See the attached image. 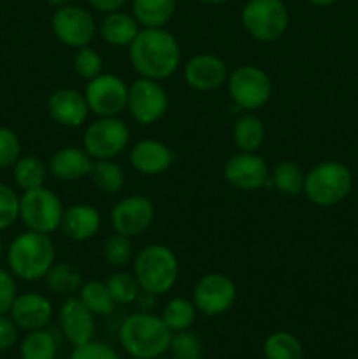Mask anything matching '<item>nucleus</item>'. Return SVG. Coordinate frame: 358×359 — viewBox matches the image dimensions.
<instances>
[{
    "mask_svg": "<svg viewBox=\"0 0 358 359\" xmlns=\"http://www.w3.org/2000/svg\"><path fill=\"white\" fill-rule=\"evenodd\" d=\"M128 58L139 77L165 81L178 72L181 46L165 28H140L128 48Z\"/></svg>",
    "mask_w": 358,
    "mask_h": 359,
    "instance_id": "nucleus-1",
    "label": "nucleus"
},
{
    "mask_svg": "<svg viewBox=\"0 0 358 359\" xmlns=\"http://www.w3.org/2000/svg\"><path fill=\"white\" fill-rule=\"evenodd\" d=\"M56 259V249L51 237L37 231H23L11 242L7 263L14 277L25 283L44 279Z\"/></svg>",
    "mask_w": 358,
    "mask_h": 359,
    "instance_id": "nucleus-2",
    "label": "nucleus"
},
{
    "mask_svg": "<svg viewBox=\"0 0 358 359\" xmlns=\"http://www.w3.org/2000/svg\"><path fill=\"white\" fill-rule=\"evenodd\" d=\"M132 272L144 293L161 297L179 279V259L165 244H147L135 252Z\"/></svg>",
    "mask_w": 358,
    "mask_h": 359,
    "instance_id": "nucleus-3",
    "label": "nucleus"
},
{
    "mask_svg": "<svg viewBox=\"0 0 358 359\" xmlns=\"http://www.w3.org/2000/svg\"><path fill=\"white\" fill-rule=\"evenodd\" d=\"M172 332L164 319L151 312L128 316L119 328L123 349L135 359H157L171 346Z\"/></svg>",
    "mask_w": 358,
    "mask_h": 359,
    "instance_id": "nucleus-4",
    "label": "nucleus"
},
{
    "mask_svg": "<svg viewBox=\"0 0 358 359\" xmlns=\"http://www.w3.org/2000/svg\"><path fill=\"white\" fill-rule=\"evenodd\" d=\"M353 188V174L340 161H321L305 174V198L316 207H333L347 198Z\"/></svg>",
    "mask_w": 358,
    "mask_h": 359,
    "instance_id": "nucleus-5",
    "label": "nucleus"
},
{
    "mask_svg": "<svg viewBox=\"0 0 358 359\" xmlns=\"http://www.w3.org/2000/svg\"><path fill=\"white\" fill-rule=\"evenodd\" d=\"M241 23L249 37L270 44L286 34L290 14L283 0H248L241 11Z\"/></svg>",
    "mask_w": 358,
    "mask_h": 359,
    "instance_id": "nucleus-6",
    "label": "nucleus"
},
{
    "mask_svg": "<svg viewBox=\"0 0 358 359\" xmlns=\"http://www.w3.org/2000/svg\"><path fill=\"white\" fill-rule=\"evenodd\" d=\"M63 210L65 207L60 196L46 186L23 191L20 196V219L30 231L44 235L55 233L60 230Z\"/></svg>",
    "mask_w": 358,
    "mask_h": 359,
    "instance_id": "nucleus-7",
    "label": "nucleus"
},
{
    "mask_svg": "<svg viewBox=\"0 0 358 359\" xmlns=\"http://www.w3.org/2000/svg\"><path fill=\"white\" fill-rule=\"evenodd\" d=\"M227 91L230 100L244 112H255L272 97V81L258 65H241L228 74Z\"/></svg>",
    "mask_w": 358,
    "mask_h": 359,
    "instance_id": "nucleus-8",
    "label": "nucleus"
},
{
    "mask_svg": "<svg viewBox=\"0 0 358 359\" xmlns=\"http://www.w3.org/2000/svg\"><path fill=\"white\" fill-rule=\"evenodd\" d=\"M128 144L130 128L118 116L93 119L83 132V149L93 160H114Z\"/></svg>",
    "mask_w": 358,
    "mask_h": 359,
    "instance_id": "nucleus-9",
    "label": "nucleus"
},
{
    "mask_svg": "<svg viewBox=\"0 0 358 359\" xmlns=\"http://www.w3.org/2000/svg\"><path fill=\"white\" fill-rule=\"evenodd\" d=\"M126 111L142 126H151L165 118L168 111V95L160 81L139 77L128 86Z\"/></svg>",
    "mask_w": 358,
    "mask_h": 359,
    "instance_id": "nucleus-10",
    "label": "nucleus"
},
{
    "mask_svg": "<svg viewBox=\"0 0 358 359\" xmlns=\"http://www.w3.org/2000/svg\"><path fill=\"white\" fill-rule=\"evenodd\" d=\"M51 30L63 46L72 49L90 46L98 34V27L90 11L72 4L56 7L51 18Z\"/></svg>",
    "mask_w": 358,
    "mask_h": 359,
    "instance_id": "nucleus-11",
    "label": "nucleus"
},
{
    "mask_svg": "<svg viewBox=\"0 0 358 359\" xmlns=\"http://www.w3.org/2000/svg\"><path fill=\"white\" fill-rule=\"evenodd\" d=\"M237 300V286L221 272H209L200 277L192 291V302L204 316H221L230 311Z\"/></svg>",
    "mask_w": 358,
    "mask_h": 359,
    "instance_id": "nucleus-12",
    "label": "nucleus"
},
{
    "mask_svg": "<svg viewBox=\"0 0 358 359\" xmlns=\"http://www.w3.org/2000/svg\"><path fill=\"white\" fill-rule=\"evenodd\" d=\"M88 109L97 118H116L126 111L128 86L116 74H100L84 88Z\"/></svg>",
    "mask_w": 358,
    "mask_h": 359,
    "instance_id": "nucleus-13",
    "label": "nucleus"
},
{
    "mask_svg": "<svg viewBox=\"0 0 358 359\" xmlns=\"http://www.w3.org/2000/svg\"><path fill=\"white\" fill-rule=\"evenodd\" d=\"M154 221V205L147 196L128 195L112 205L111 226L114 233L135 238L146 233Z\"/></svg>",
    "mask_w": 358,
    "mask_h": 359,
    "instance_id": "nucleus-14",
    "label": "nucleus"
},
{
    "mask_svg": "<svg viewBox=\"0 0 358 359\" xmlns=\"http://www.w3.org/2000/svg\"><path fill=\"white\" fill-rule=\"evenodd\" d=\"M223 177L234 189L255 191L270 184V168L258 153L239 151L225 161Z\"/></svg>",
    "mask_w": 358,
    "mask_h": 359,
    "instance_id": "nucleus-15",
    "label": "nucleus"
},
{
    "mask_svg": "<svg viewBox=\"0 0 358 359\" xmlns=\"http://www.w3.org/2000/svg\"><path fill=\"white\" fill-rule=\"evenodd\" d=\"M183 79L195 91H214L227 84V63L213 53H199L183 67Z\"/></svg>",
    "mask_w": 358,
    "mask_h": 359,
    "instance_id": "nucleus-16",
    "label": "nucleus"
},
{
    "mask_svg": "<svg viewBox=\"0 0 358 359\" xmlns=\"http://www.w3.org/2000/svg\"><path fill=\"white\" fill-rule=\"evenodd\" d=\"M58 319L62 333L74 347L93 340L95 314L81 302L79 297H67L60 307Z\"/></svg>",
    "mask_w": 358,
    "mask_h": 359,
    "instance_id": "nucleus-17",
    "label": "nucleus"
},
{
    "mask_svg": "<svg viewBox=\"0 0 358 359\" xmlns=\"http://www.w3.org/2000/svg\"><path fill=\"white\" fill-rule=\"evenodd\" d=\"M46 107L49 118L63 128H79L90 114L84 93L74 88H60L53 91Z\"/></svg>",
    "mask_w": 358,
    "mask_h": 359,
    "instance_id": "nucleus-18",
    "label": "nucleus"
},
{
    "mask_svg": "<svg viewBox=\"0 0 358 359\" xmlns=\"http://www.w3.org/2000/svg\"><path fill=\"white\" fill-rule=\"evenodd\" d=\"M128 161L142 175H161L174 163V153L167 144L157 139H142L130 149Z\"/></svg>",
    "mask_w": 358,
    "mask_h": 359,
    "instance_id": "nucleus-19",
    "label": "nucleus"
},
{
    "mask_svg": "<svg viewBox=\"0 0 358 359\" xmlns=\"http://www.w3.org/2000/svg\"><path fill=\"white\" fill-rule=\"evenodd\" d=\"M9 314L18 328L35 332L51 321L53 304L41 293H23L14 298Z\"/></svg>",
    "mask_w": 358,
    "mask_h": 359,
    "instance_id": "nucleus-20",
    "label": "nucleus"
},
{
    "mask_svg": "<svg viewBox=\"0 0 358 359\" xmlns=\"http://www.w3.org/2000/svg\"><path fill=\"white\" fill-rule=\"evenodd\" d=\"M102 216L90 203H74L63 210L60 231L72 242H88L100 231Z\"/></svg>",
    "mask_w": 358,
    "mask_h": 359,
    "instance_id": "nucleus-21",
    "label": "nucleus"
},
{
    "mask_svg": "<svg viewBox=\"0 0 358 359\" xmlns=\"http://www.w3.org/2000/svg\"><path fill=\"white\" fill-rule=\"evenodd\" d=\"M93 158L83 149V146H65L56 149L48 161L49 174L63 182H76L90 175Z\"/></svg>",
    "mask_w": 358,
    "mask_h": 359,
    "instance_id": "nucleus-22",
    "label": "nucleus"
},
{
    "mask_svg": "<svg viewBox=\"0 0 358 359\" xmlns=\"http://www.w3.org/2000/svg\"><path fill=\"white\" fill-rule=\"evenodd\" d=\"M139 32L140 25L137 23L133 14L121 13V11L107 13L98 25L100 39L112 48H130Z\"/></svg>",
    "mask_w": 358,
    "mask_h": 359,
    "instance_id": "nucleus-23",
    "label": "nucleus"
},
{
    "mask_svg": "<svg viewBox=\"0 0 358 359\" xmlns=\"http://www.w3.org/2000/svg\"><path fill=\"white\" fill-rule=\"evenodd\" d=\"M232 142L239 151L256 153L265 142V125L256 112H244L232 126Z\"/></svg>",
    "mask_w": 358,
    "mask_h": 359,
    "instance_id": "nucleus-24",
    "label": "nucleus"
},
{
    "mask_svg": "<svg viewBox=\"0 0 358 359\" xmlns=\"http://www.w3.org/2000/svg\"><path fill=\"white\" fill-rule=\"evenodd\" d=\"M178 0H133L132 14L142 28H165L174 18Z\"/></svg>",
    "mask_w": 358,
    "mask_h": 359,
    "instance_id": "nucleus-25",
    "label": "nucleus"
},
{
    "mask_svg": "<svg viewBox=\"0 0 358 359\" xmlns=\"http://www.w3.org/2000/svg\"><path fill=\"white\" fill-rule=\"evenodd\" d=\"M83 270L72 262H60L49 269L46 273L44 284L51 293L62 297H72L83 286Z\"/></svg>",
    "mask_w": 358,
    "mask_h": 359,
    "instance_id": "nucleus-26",
    "label": "nucleus"
},
{
    "mask_svg": "<svg viewBox=\"0 0 358 359\" xmlns=\"http://www.w3.org/2000/svg\"><path fill=\"white\" fill-rule=\"evenodd\" d=\"M305 174L295 161L283 160L270 170L269 182L284 196H298L304 193Z\"/></svg>",
    "mask_w": 358,
    "mask_h": 359,
    "instance_id": "nucleus-27",
    "label": "nucleus"
},
{
    "mask_svg": "<svg viewBox=\"0 0 358 359\" xmlns=\"http://www.w3.org/2000/svg\"><path fill=\"white\" fill-rule=\"evenodd\" d=\"M49 168L48 163L37 156H21L13 167V177L21 191L42 188L48 179Z\"/></svg>",
    "mask_w": 358,
    "mask_h": 359,
    "instance_id": "nucleus-28",
    "label": "nucleus"
},
{
    "mask_svg": "<svg viewBox=\"0 0 358 359\" xmlns=\"http://www.w3.org/2000/svg\"><path fill=\"white\" fill-rule=\"evenodd\" d=\"M88 177L105 195H116L125 186V172L114 160H95Z\"/></svg>",
    "mask_w": 358,
    "mask_h": 359,
    "instance_id": "nucleus-29",
    "label": "nucleus"
},
{
    "mask_svg": "<svg viewBox=\"0 0 358 359\" xmlns=\"http://www.w3.org/2000/svg\"><path fill=\"white\" fill-rule=\"evenodd\" d=\"M197 307L193 305V302L190 298L175 297L165 304L164 312H161L160 318L164 319V323L167 325V328L172 333L183 332V330H188L190 326L195 323L197 318Z\"/></svg>",
    "mask_w": 358,
    "mask_h": 359,
    "instance_id": "nucleus-30",
    "label": "nucleus"
},
{
    "mask_svg": "<svg viewBox=\"0 0 358 359\" xmlns=\"http://www.w3.org/2000/svg\"><path fill=\"white\" fill-rule=\"evenodd\" d=\"M102 258L105 265L114 270H123L128 266L135 258V248H133V238L123 237V235H111L102 244Z\"/></svg>",
    "mask_w": 358,
    "mask_h": 359,
    "instance_id": "nucleus-31",
    "label": "nucleus"
},
{
    "mask_svg": "<svg viewBox=\"0 0 358 359\" xmlns=\"http://www.w3.org/2000/svg\"><path fill=\"white\" fill-rule=\"evenodd\" d=\"M105 286H107L116 305L135 304L139 294L142 293L133 272H126V270H114L105 280Z\"/></svg>",
    "mask_w": 358,
    "mask_h": 359,
    "instance_id": "nucleus-32",
    "label": "nucleus"
},
{
    "mask_svg": "<svg viewBox=\"0 0 358 359\" xmlns=\"http://www.w3.org/2000/svg\"><path fill=\"white\" fill-rule=\"evenodd\" d=\"M79 298L95 316H109L116 309V302L112 300L107 286L102 280L83 283L79 290Z\"/></svg>",
    "mask_w": 358,
    "mask_h": 359,
    "instance_id": "nucleus-33",
    "label": "nucleus"
},
{
    "mask_svg": "<svg viewBox=\"0 0 358 359\" xmlns=\"http://www.w3.org/2000/svg\"><path fill=\"white\" fill-rule=\"evenodd\" d=\"M263 354L267 359H304V347L291 333L276 332L267 337Z\"/></svg>",
    "mask_w": 358,
    "mask_h": 359,
    "instance_id": "nucleus-34",
    "label": "nucleus"
},
{
    "mask_svg": "<svg viewBox=\"0 0 358 359\" xmlns=\"http://www.w3.org/2000/svg\"><path fill=\"white\" fill-rule=\"evenodd\" d=\"M56 351H58V344L55 337L44 328L28 332L20 347L21 359H55Z\"/></svg>",
    "mask_w": 358,
    "mask_h": 359,
    "instance_id": "nucleus-35",
    "label": "nucleus"
},
{
    "mask_svg": "<svg viewBox=\"0 0 358 359\" xmlns=\"http://www.w3.org/2000/svg\"><path fill=\"white\" fill-rule=\"evenodd\" d=\"M72 69L77 77L84 81L95 79L100 76L102 69H104V60H102L100 53L91 46H84V48L76 49V55L72 60Z\"/></svg>",
    "mask_w": 358,
    "mask_h": 359,
    "instance_id": "nucleus-36",
    "label": "nucleus"
},
{
    "mask_svg": "<svg viewBox=\"0 0 358 359\" xmlns=\"http://www.w3.org/2000/svg\"><path fill=\"white\" fill-rule=\"evenodd\" d=\"M168 349H171L175 359L199 358L200 353H202V342H200L197 333L190 332V330H183V332L172 333Z\"/></svg>",
    "mask_w": 358,
    "mask_h": 359,
    "instance_id": "nucleus-37",
    "label": "nucleus"
},
{
    "mask_svg": "<svg viewBox=\"0 0 358 359\" xmlns=\"http://www.w3.org/2000/svg\"><path fill=\"white\" fill-rule=\"evenodd\" d=\"M20 219V196L9 184L0 182V231Z\"/></svg>",
    "mask_w": 358,
    "mask_h": 359,
    "instance_id": "nucleus-38",
    "label": "nucleus"
},
{
    "mask_svg": "<svg viewBox=\"0 0 358 359\" xmlns=\"http://www.w3.org/2000/svg\"><path fill=\"white\" fill-rule=\"evenodd\" d=\"M21 158V142L16 132L0 126V168H11Z\"/></svg>",
    "mask_w": 358,
    "mask_h": 359,
    "instance_id": "nucleus-39",
    "label": "nucleus"
},
{
    "mask_svg": "<svg viewBox=\"0 0 358 359\" xmlns=\"http://www.w3.org/2000/svg\"><path fill=\"white\" fill-rule=\"evenodd\" d=\"M70 359H119V356L107 344L91 340V342L83 344V346H76Z\"/></svg>",
    "mask_w": 358,
    "mask_h": 359,
    "instance_id": "nucleus-40",
    "label": "nucleus"
},
{
    "mask_svg": "<svg viewBox=\"0 0 358 359\" xmlns=\"http://www.w3.org/2000/svg\"><path fill=\"white\" fill-rule=\"evenodd\" d=\"M18 297L16 280L14 276L7 270L0 269V316L7 314L11 311L14 298Z\"/></svg>",
    "mask_w": 358,
    "mask_h": 359,
    "instance_id": "nucleus-41",
    "label": "nucleus"
},
{
    "mask_svg": "<svg viewBox=\"0 0 358 359\" xmlns=\"http://www.w3.org/2000/svg\"><path fill=\"white\" fill-rule=\"evenodd\" d=\"M18 342V326L16 323L7 318L6 314L0 316V351H9Z\"/></svg>",
    "mask_w": 358,
    "mask_h": 359,
    "instance_id": "nucleus-42",
    "label": "nucleus"
},
{
    "mask_svg": "<svg viewBox=\"0 0 358 359\" xmlns=\"http://www.w3.org/2000/svg\"><path fill=\"white\" fill-rule=\"evenodd\" d=\"M90 6L93 7L98 13H114V11H119L123 6H125L126 0H88Z\"/></svg>",
    "mask_w": 358,
    "mask_h": 359,
    "instance_id": "nucleus-43",
    "label": "nucleus"
},
{
    "mask_svg": "<svg viewBox=\"0 0 358 359\" xmlns=\"http://www.w3.org/2000/svg\"><path fill=\"white\" fill-rule=\"evenodd\" d=\"M154 300H157V297L154 294H150V293H140L139 298H137L135 304L140 305V312H150L151 309L154 307Z\"/></svg>",
    "mask_w": 358,
    "mask_h": 359,
    "instance_id": "nucleus-44",
    "label": "nucleus"
},
{
    "mask_svg": "<svg viewBox=\"0 0 358 359\" xmlns=\"http://www.w3.org/2000/svg\"><path fill=\"white\" fill-rule=\"evenodd\" d=\"M309 4H312V6L316 7H329L332 6V4H336L337 0H307Z\"/></svg>",
    "mask_w": 358,
    "mask_h": 359,
    "instance_id": "nucleus-45",
    "label": "nucleus"
},
{
    "mask_svg": "<svg viewBox=\"0 0 358 359\" xmlns=\"http://www.w3.org/2000/svg\"><path fill=\"white\" fill-rule=\"evenodd\" d=\"M199 2L206 4V6H221V4H227L230 0H199Z\"/></svg>",
    "mask_w": 358,
    "mask_h": 359,
    "instance_id": "nucleus-46",
    "label": "nucleus"
},
{
    "mask_svg": "<svg viewBox=\"0 0 358 359\" xmlns=\"http://www.w3.org/2000/svg\"><path fill=\"white\" fill-rule=\"evenodd\" d=\"M46 2H48L49 6H53V7H62V6H67L70 0H46Z\"/></svg>",
    "mask_w": 358,
    "mask_h": 359,
    "instance_id": "nucleus-47",
    "label": "nucleus"
},
{
    "mask_svg": "<svg viewBox=\"0 0 358 359\" xmlns=\"http://www.w3.org/2000/svg\"><path fill=\"white\" fill-rule=\"evenodd\" d=\"M4 252V244H2V238H0V256H2Z\"/></svg>",
    "mask_w": 358,
    "mask_h": 359,
    "instance_id": "nucleus-48",
    "label": "nucleus"
},
{
    "mask_svg": "<svg viewBox=\"0 0 358 359\" xmlns=\"http://www.w3.org/2000/svg\"><path fill=\"white\" fill-rule=\"evenodd\" d=\"M192 359H202V358H200V356H199V358H192Z\"/></svg>",
    "mask_w": 358,
    "mask_h": 359,
    "instance_id": "nucleus-49",
    "label": "nucleus"
},
{
    "mask_svg": "<svg viewBox=\"0 0 358 359\" xmlns=\"http://www.w3.org/2000/svg\"><path fill=\"white\" fill-rule=\"evenodd\" d=\"M0 2H2V0H0Z\"/></svg>",
    "mask_w": 358,
    "mask_h": 359,
    "instance_id": "nucleus-50",
    "label": "nucleus"
}]
</instances>
